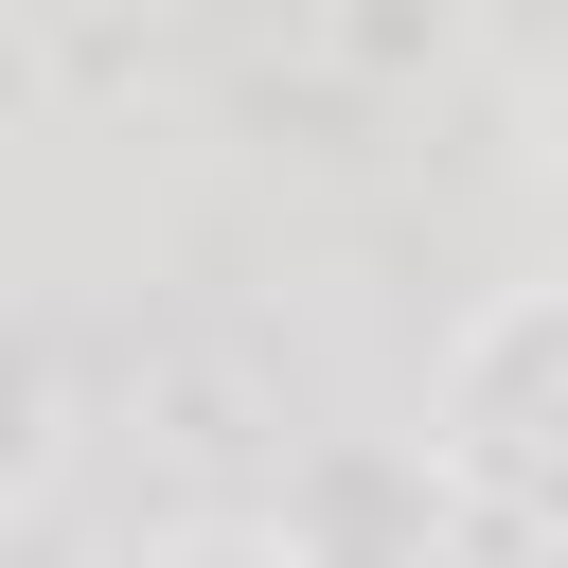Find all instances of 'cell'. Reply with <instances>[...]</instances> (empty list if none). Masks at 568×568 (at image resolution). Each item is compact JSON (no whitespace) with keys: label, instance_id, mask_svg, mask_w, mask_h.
Listing matches in <instances>:
<instances>
[{"label":"cell","instance_id":"1","mask_svg":"<svg viewBox=\"0 0 568 568\" xmlns=\"http://www.w3.org/2000/svg\"><path fill=\"white\" fill-rule=\"evenodd\" d=\"M160 568H302V550H266V532H195V550H160Z\"/></svg>","mask_w":568,"mask_h":568}]
</instances>
